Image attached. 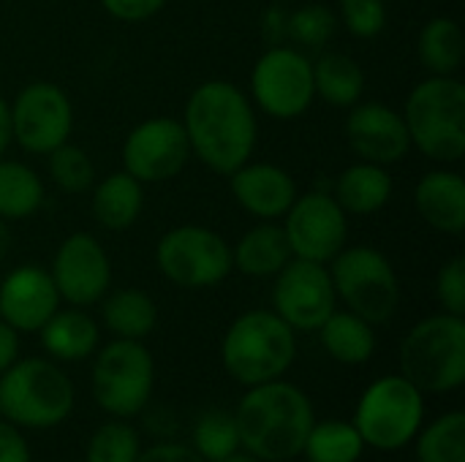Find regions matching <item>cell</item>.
Masks as SVG:
<instances>
[{"instance_id":"8fae6325","label":"cell","mask_w":465,"mask_h":462,"mask_svg":"<svg viewBox=\"0 0 465 462\" xmlns=\"http://www.w3.org/2000/svg\"><path fill=\"white\" fill-rule=\"evenodd\" d=\"M158 272L188 291L213 289L232 275V245L213 229L183 223L169 229L155 245Z\"/></svg>"},{"instance_id":"ba28073f","label":"cell","mask_w":465,"mask_h":462,"mask_svg":"<svg viewBox=\"0 0 465 462\" xmlns=\"http://www.w3.org/2000/svg\"><path fill=\"white\" fill-rule=\"evenodd\" d=\"M422 417V392L398 373L376 378L362 392L351 425L362 436L365 447H373L379 452H395L417 438Z\"/></svg>"},{"instance_id":"277c9868","label":"cell","mask_w":465,"mask_h":462,"mask_svg":"<svg viewBox=\"0 0 465 462\" xmlns=\"http://www.w3.org/2000/svg\"><path fill=\"white\" fill-rule=\"evenodd\" d=\"M403 123L411 147L439 163L465 155V84L458 76H428L409 93Z\"/></svg>"},{"instance_id":"4fadbf2b","label":"cell","mask_w":465,"mask_h":462,"mask_svg":"<svg viewBox=\"0 0 465 462\" xmlns=\"http://www.w3.org/2000/svg\"><path fill=\"white\" fill-rule=\"evenodd\" d=\"M11 106V136L30 155H49L74 131V103L54 82L25 84Z\"/></svg>"},{"instance_id":"74e56055","label":"cell","mask_w":465,"mask_h":462,"mask_svg":"<svg viewBox=\"0 0 465 462\" xmlns=\"http://www.w3.org/2000/svg\"><path fill=\"white\" fill-rule=\"evenodd\" d=\"M101 5L112 19L134 25V22H147L155 14H161L166 0H101Z\"/></svg>"},{"instance_id":"3957f363","label":"cell","mask_w":465,"mask_h":462,"mask_svg":"<svg viewBox=\"0 0 465 462\" xmlns=\"http://www.w3.org/2000/svg\"><path fill=\"white\" fill-rule=\"evenodd\" d=\"M294 329L275 310H248L237 316L221 343V362L242 387L281 378L294 365Z\"/></svg>"},{"instance_id":"8d00e7d4","label":"cell","mask_w":465,"mask_h":462,"mask_svg":"<svg viewBox=\"0 0 465 462\" xmlns=\"http://www.w3.org/2000/svg\"><path fill=\"white\" fill-rule=\"evenodd\" d=\"M436 300L444 313L465 316V259L452 256L436 275Z\"/></svg>"},{"instance_id":"d4e9b609","label":"cell","mask_w":465,"mask_h":462,"mask_svg":"<svg viewBox=\"0 0 465 462\" xmlns=\"http://www.w3.org/2000/svg\"><path fill=\"white\" fill-rule=\"evenodd\" d=\"M324 351L341 365H365L376 354V329L351 310H332L316 329Z\"/></svg>"},{"instance_id":"5b68a950","label":"cell","mask_w":465,"mask_h":462,"mask_svg":"<svg viewBox=\"0 0 465 462\" xmlns=\"http://www.w3.org/2000/svg\"><path fill=\"white\" fill-rule=\"evenodd\" d=\"M71 411L74 384L52 359H16L0 373V414L5 422L27 430H49L65 422Z\"/></svg>"},{"instance_id":"d6986e66","label":"cell","mask_w":465,"mask_h":462,"mask_svg":"<svg viewBox=\"0 0 465 462\" xmlns=\"http://www.w3.org/2000/svg\"><path fill=\"white\" fill-rule=\"evenodd\" d=\"M229 191L234 202L259 221H281L300 193L283 166L264 161H248L234 169L229 174Z\"/></svg>"},{"instance_id":"6da1fadb","label":"cell","mask_w":465,"mask_h":462,"mask_svg":"<svg viewBox=\"0 0 465 462\" xmlns=\"http://www.w3.org/2000/svg\"><path fill=\"white\" fill-rule=\"evenodd\" d=\"M180 123L191 155L221 177L248 163L259 142L256 109L248 93L226 79H210L193 87Z\"/></svg>"},{"instance_id":"8992f818","label":"cell","mask_w":465,"mask_h":462,"mask_svg":"<svg viewBox=\"0 0 465 462\" xmlns=\"http://www.w3.org/2000/svg\"><path fill=\"white\" fill-rule=\"evenodd\" d=\"M401 376L422 395H447L465 381L463 316L439 313L409 329L401 343Z\"/></svg>"},{"instance_id":"60d3db41","label":"cell","mask_w":465,"mask_h":462,"mask_svg":"<svg viewBox=\"0 0 465 462\" xmlns=\"http://www.w3.org/2000/svg\"><path fill=\"white\" fill-rule=\"evenodd\" d=\"M19 359V332L0 319V373H5Z\"/></svg>"},{"instance_id":"b9f144b4","label":"cell","mask_w":465,"mask_h":462,"mask_svg":"<svg viewBox=\"0 0 465 462\" xmlns=\"http://www.w3.org/2000/svg\"><path fill=\"white\" fill-rule=\"evenodd\" d=\"M264 33H267L270 46H272V44H283V41H286V11L270 8V11L264 14Z\"/></svg>"},{"instance_id":"9c48e42d","label":"cell","mask_w":465,"mask_h":462,"mask_svg":"<svg viewBox=\"0 0 465 462\" xmlns=\"http://www.w3.org/2000/svg\"><path fill=\"white\" fill-rule=\"evenodd\" d=\"M93 398L114 419H131L144 411L155 384L153 354L142 340H112L93 362Z\"/></svg>"},{"instance_id":"7c38bea8","label":"cell","mask_w":465,"mask_h":462,"mask_svg":"<svg viewBox=\"0 0 465 462\" xmlns=\"http://www.w3.org/2000/svg\"><path fill=\"white\" fill-rule=\"evenodd\" d=\"M281 221L294 259L330 264L349 242V215L330 191L297 193Z\"/></svg>"},{"instance_id":"484cf974","label":"cell","mask_w":465,"mask_h":462,"mask_svg":"<svg viewBox=\"0 0 465 462\" xmlns=\"http://www.w3.org/2000/svg\"><path fill=\"white\" fill-rule=\"evenodd\" d=\"M313 90L324 103L351 109L365 93V71L351 54L322 52L313 60Z\"/></svg>"},{"instance_id":"4316f807","label":"cell","mask_w":465,"mask_h":462,"mask_svg":"<svg viewBox=\"0 0 465 462\" xmlns=\"http://www.w3.org/2000/svg\"><path fill=\"white\" fill-rule=\"evenodd\" d=\"M101 316L114 338L144 340L158 324V305L142 289H117L101 300Z\"/></svg>"},{"instance_id":"9a60e30c","label":"cell","mask_w":465,"mask_h":462,"mask_svg":"<svg viewBox=\"0 0 465 462\" xmlns=\"http://www.w3.org/2000/svg\"><path fill=\"white\" fill-rule=\"evenodd\" d=\"M335 286L327 264L289 259L275 275L272 308L294 332H316L335 310Z\"/></svg>"},{"instance_id":"ffe728a7","label":"cell","mask_w":465,"mask_h":462,"mask_svg":"<svg viewBox=\"0 0 465 462\" xmlns=\"http://www.w3.org/2000/svg\"><path fill=\"white\" fill-rule=\"evenodd\" d=\"M417 215L436 231L458 237L465 229V180L452 169H433L414 188Z\"/></svg>"},{"instance_id":"e575fe53","label":"cell","mask_w":465,"mask_h":462,"mask_svg":"<svg viewBox=\"0 0 465 462\" xmlns=\"http://www.w3.org/2000/svg\"><path fill=\"white\" fill-rule=\"evenodd\" d=\"M139 452H142L139 433L123 419H114L101 425L90 436L84 462H136Z\"/></svg>"},{"instance_id":"83f0119b","label":"cell","mask_w":465,"mask_h":462,"mask_svg":"<svg viewBox=\"0 0 465 462\" xmlns=\"http://www.w3.org/2000/svg\"><path fill=\"white\" fill-rule=\"evenodd\" d=\"M465 41L452 16H433L417 35V57L430 76H458L463 65Z\"/></svg>"},{"instance_id":"2e32d148","label":"cell","mask_w":465,"mask_h":462,"mask_svg":"<svg viewBox=\"0 0 465 462\" xmlns=\"http://www.w3.org/2000/svg\"><path fill=\"white\" fill-rule=\"evenodd\" d=\"M49 275L60 302H68L71 308H90L101 302L112 286V261L93 234L74 231L57 245Z\"/></svg>"},{"instance_id":"cb8c5ba5","label":"cell","mask_w":465,"mask_h":462,"mask_svg":"<svg viewBox=\"0 0 465 462\" xmlns=\"http://www.w3.org/2000/svg\"><path fill=\"white\" fill-rule=\"evenodd\" d=\"M44 351L57 362H79L95 354L101 332L84 308L54 310L52 319L38 329Z\"/></svg>"},{"instance_id":"836d02e7","label":"cell","mask_w":465,"mask_h":462,"mask_svg":"<svg viewBox=\"0 0 465 462\" xmlns=\"http://www.w3.org/2000/svg\"><path fill=\"white\" fill-rule=\"evenodd\" d=\"M193 449L207 462H221L240 452V433L234 414H204L193 428Z\"/></svg>"},{"instance_id":"52a82bcc","label":"cell","mask_w":465,"mask_h":462,"mask_svg":"<svg viewBox=\"0 0 465 462\" xmlns=\"http://www.w3.org/2000/svg\"><path fill=\"white\" fill-rule=\"evenodd\" d=\"M335 297L346 310L376 324H387L401 305V280L392 261L371 245H346L330 264Z\"/></svg>"},{"instance_id":"f1b7e54d","label":"cell","mask_w":465,"mask_h":462,"mask_svg":"<svg viewBox=\"0 0 465 462\" xmlns=\"http://www.w3.org/2000/svg\"><path fill=\"white\" fill-rule=\"evenodd\" d=\"M46 188L35 169L22 161L0 158V218L25 221L44 207Z\"/></svg>"},{"instance_id":"f35d334b","label":"cell","mask_w":465,"mask_h":462,"mask_svg":"<svg viewBox=\"0 0 465 462\" xmlns=\"http://www.w3.org/2000/svg\"><path fill=\"white\" fill-rule=\"evenodd\" d=\"M0 462H30V449L16 425L0 419Z\"/></svg>"},{"instance_id":"5bb4252c","label":"cell","mask_w":465,"mask_h":462,"mask_svg":"<svg viewBox=\"0 0 465 462\" xmlns=\"http://www.w3.org/2000/svg\"><path fill=\"white\" fill-rule=\"evenodd\" d=\"M191 158L185 128L174 117H147L123 142V169L142 185L174 180Z\"/></svg>"},{"instance_id":"7bdbcfd3","label":"cell","mask_w":465,"mask_h":462,"mask_svg":"<svg viewBox=\"0 0 465 462\" xmlns=\"http://www.w3.org/2000/svg\"><path fill=\"white\" fill-rule=\"evenodd\" d=\"M11 142H14V136H11V106H8V101L0 95V158L8 152Z\"/></svg>"},{"instance_id":"603a6c76","label":"cell","mask_w":465,"mask_h":462,"mask_svg":"<svg viewBox=\"0 0 465 462\" xmlns=\"http://www.w3.org/2000/svg\"><path fill=\"white\" fill-rule=\"evenodd\" d=\"M144 210V185L134 180L125 169L106 174L104 180L93 182L90 212L106 231H125L131 229Z\"/></svg>"},{"instance_id":"ee69618b","label":"cell","mask_w":465,"mask_h":462,"mask_svg":"<svg viewBox=\"0 0 465 462\" xmlns=\"http://www.w3.org/2000/svg\"><path fill=\"white\" fill-rule=\"evenodd\" d=\"M11 229H8V221L0 218V264L5 261V256L11 253Z\"/></svg>"},{"instance_id":"30bf717a","label":"cell","mask_w":465,"mask_h":462,"mask_svg":"<svg viewBox=\"0 0 465 462\" xmlns=\"http://www.w3.org/2000/svg\"><path fill=\"white\" fill-rule=\"evenodd\" d=\"M251 103L272 120H297L316 101L313 60L292 46H267L251 71Z\"/></svg>"},{"instance_id":"f6af8a7d","label":"cell","mask_w":465,"mask_h":462,"mask_svg":"<svg viewBox=\"0 0 465 462\" xmlns=\"http://www.w3.org/2000/svg\"><path fill=\"white\" fill-rule=\"evenodd\" d=\"M221 462H262V460H256L253 455H232V457H226V460H221Z\"/></svg>"},{"instance_id":"1f68e13d","label":"cell","mask_w":465,"mask_h":462,"mask_svg":"<svg viewBox=\"0 0 465 462\" xmlns=\"http://www.w3.org/2000/svg\"><path fill=\"white\" fill-rule=\"evenodd\" d=\"M338 27V16L324 3H305L286 14V38L297 44V49H324Z\"/></svg>"},{"instance_id":"7a4b0ae2","label":"cell","mask_w":465,"mask_h":462,"mask_svg":"<svg viewBox=\"0 0 465 462\" xmlns=\"http://www.w3.org/2000/svg\"><path fill=\"white\" fill-rule=\"evenodd\" d=\"M240 447L262 462H286L302 455L316 422L302 389L281 378L248 387L234 411Z\"/></svg>"},{"instance_id":"ab89813d","label":"cell","mask_w":465,"mask_h":462,"mask_svg":"<svg viewBox=\"0 0 465 462\" xmlns=\"http://www.w3.org/2000/svg\"><path fill=\"white\" fill-rule=\"evenodd\" d=\"M136 462H207L193 447H183V444H155L150 449L139 452Z\"/></svg>"},{"instance_id":"d6a6232c","label":"cell","mask_w":465,"mask_h":462,"mask_svg":"<svg viewBox=\"0 0 465 462\" xmlns=\"http://www.w3.org/2000/svg\"><path fill=\"white\" fill-rule=\"evenodd\" d=\"M46 172H49L52 182L65 193H84L95 182L93 158L87 155V150H82L79 144H71V142H63L60 147H54L46 155Z\"/></svg>"},{"instance_id":"4dcf8cb0","label":"cell","mask_w":465,"mask_h":462,"mask_svg":"<svg viewBox=\"0 0 465 462\" xmlns=\"http://www.w3.org/2000/svg\"><path fill=\"white\" fill-rule=\"evenodd\" d=\"M420 462H465V417L460 411L439 417L417 438Z\"/></svg>"},{"instance_id":"d590c367","label":"cell","mask_w":465,"mask_h":462,"mask_svg":"<svg viewBox=\"0 0 465 462\" xmlns=\"http://www.w3.org/2000/svg\"><path fill=\"white\" fill-rule=\"evenodd\" d=\"M338 16L354 38H376L387 27L384 0H338Z\"/></svg>"},{"instance_id":"7402d4cb","label":"cell","mask_w":465,"mask_h":462,"mask_svg":"<svg viewBox=\"0 0 465 462\" xmlns=\"http://www.w3.org/2000/svg\"><path fill=\"white\" fill-rule=\"evenodd\" d=\"M292 248L281 223L262 221L232 245V267L248 278H275L289 264Z\"/></svg>"},{"instance_id":"f546056e","label":"cell","mask_w":465,"mask_h":462,"mask_svg":"<svg viewBox=\"0 0 465 462\" xmlns=\"http://www.w3.org/2000/svg\"><path fill=\"white\" fill-rule=\"evenodd\" d=\"M365 441L351 422H313L302 455L308 462H360Z\"/></svg>"},{"instance_id":"e0dca14e","label":"cell","mask_w":465,"mask_h":462,"mask_svg":"<svg viewBox=\"0 0 465 462\" xmlns=\"http://www.w3.org/2000/svg\"><path fill=\"white\" fill-rule=\"evenodd\" d=\"M346 142L360 161H371L379 166L398 163L409 155L411 139L403 123V114L390 103L368 101L354 103L346 117Z\"/></svg>"},{"instance_id":"44dd1931","label":"cell","mask_w":465,"mask_h":462,"mask_svg":"<svg viewBox=\"0 0 465 462\" xmlns=\"http://www.w3.org/2000/svg\"><path fill=\"white\" fill-rule=\"evenodd\" d=\"M392 188L395 185L387 166L357 161L335 177L330 193L335 196V202L343 207L346 215H373L390 204Z\"/></svg>"},{"instance_id":"ac0fdd59","label":"cell","mask_w":465,"mask_h":462,"mask_svg":"<svg viewBox=\"0 0 465 462\" xmlns=\"http://www.w3.org/2000/svg\"><path fill=\"white\" fill-rule=\"evenodd\" d=\"M60 308L49 270L38 264L14 267L0 280V319L16 332H38Z\"/></svg>"}]
</instances>
